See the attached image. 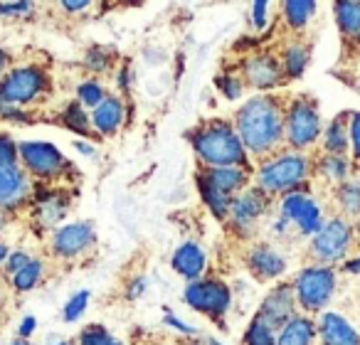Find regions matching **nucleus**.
Here are the masks:
<instances>
[{
    "instance_id": "42",
    "label": "nucleus",
    "mask_w": 360,
    "mask_h": 345,
    "mask_svg": "<svg viewBox=\"0 0 360 345\" xmlns=\"http://www.w3.org/2000/svg\"><path fill=\"white\" fill-rule=\"evenodd\" d=\"M86 65H89L94 72H106V67H109V57H106L104 50H91L89 57H86Z\"/></svg>"
},
{
    "instance_id": "44",
    "label": "nucleus",
    "mask_w": 360,
    "mask_h": 345,
    "mask_svg": "<svg viewBox=\"0 0 360 345\" xmlns=\"http://www.w3.org/2000/svg\"><path fill=\"white\" fill-rule=\"evenodd\" d=\"M89 6H91L89 0H77V3H72V0H65V3H62V8H65V11H70V13H82V11H86Z\"/></svg>"
},
{
    "instance_id": "10",
    "label": "nucleus",
    "mask_w": 360,
    "mask_h": 345,
    "mask_svg": "<svg viewBox=\"0 0 360 345\" xmlns=\"http://www.w3.org/2000/svg\"><path fill=\"white\" fill-rule=\"evenodd\" d=\"M281 217L289 220L306 237L319 235V230L323 227L321 207L309 195H299V193H291V195L284 197V202H281Z\"/></svg>"
},
{
    "instance_id": "50",
    "label": "nucleus",
    "mask_w": 360,
    "mask_h": 345,
    "mask_svg": "<svg viewBox=\"0 0 360 345\" xmlns=\"http://www.w3.org/2000/svg\"><path fill=\"white\" fill-rule=\"evenodd\" d=\"M8 256H11V252H8V247L0 242V264H3V261H8Z\"/></svg>"
},
{
    "instance_id": "6",
    "label": "nucleus",
    "mask_w": 360,
    "mask_h": 345,
    "mask_svg": "<svg viewBox=\"0 0 360 345\" xmlns=\"http://www.w3.org/2000/svg\"><path fill=\"white\" fill-rule=\"evenodd\" d=\"M47 84L50 79L40 67H20L0 82V101L8 106L30 104L42 91H47Z\"/></svg>"
},
{
    "instance_id": "8",
    "label": "nucleus",
    "mask_w": 360,
    "mask_h": 345,
    "mask_svg": "<svg viewBox=\"0 0 360 345\" xmlns=\"http://www.w3.org/2000/svg\"><path fill=\"white\" fill-rule=\"evenodd\" d=\"M350 242H353V227L343 217H335V220L326 222L319 230V235H314L311 242V252H314L316 261H321L323 266L340 261L350 249Z\"/></svg>"
},
{
    "instance_id": "49",
    "label": "nucleus",
    "mask_w": 360,
    "mask_h": 345,
    "mask_svg": "<svg viewBox=\"0 0 360 345\" xmlns=\"http://www.w3.org/2000/svg\"><path fill=\"white\" fill-rule=\"evenodd\" d=\"M6 67H8V52L0 50V77H3V72H6Z\"/></svg>"
},
{
    "instance_id": "52",
    "label": "nucleus",
    "mask_w": 360,
    "mask_h": 345,
    "mask_svg": "<svg viewBox=\"0 0 360 345\" xmlns=\"http://www.w3.org/2000/svg\"><path fill=\"white\" fill-rule=\"evenodd\" d=\"M3 225H6V217L0 215V230H3Z\"/></svg>"
},
{
    "instance_id": "2",
    "label": "nucleus",
    "mask_w": 360,
    "mask_h": 345,
    "mask_svg": "<svg viewBox=\"0 0 360 345\" xmlns=\"http://www.w3.org/2000/svg\"><path fill=\"white\" fill-rule=\"evenodd\" d=\"M193 148L210 168H242L247 160L245 145L227 121H210L202 126L193 136Z\"/></svg>"
},
{
    "instance_id": "11",
    "label": "nucleus",
    "mask_w": 360,
    "mask_h": 345,
    "mask_svg": "<svg viewBox=\"0 0 360 345\" xmlns=\"http://www.w3.org/2000/svg\"><path fill=\"white\" fill-rule=\"evenodd\" d=\"M296 315V294L291 284H279L259 306V315L257 318L264 320L271 330L284 328L291 318Z\"/></svg>"
},
{
    "instance_id": "38",
    "label": "nucleus",
    "mask_w": 360,
    "mask_h": 345,
    "mask_svg": "<svg viewBox=\"0 0 360 345\" xmlns=\"http://www.w3.org/2000/svg\"><path fill=\"white\" fill-rule=\"evenodd\" d=\"M32 3H0V15L3 18H22L32 11Z\"/></svg>"
},
{
    "instance_id": "29",
    "label": "nucleus",
    "mask_w": 360,
    "mask_h": 345,
    "mask_svg": "<svg viewBox=\"0 0 360 345\" xmlns=\"http://www.w3.org/2000/svg\"><path fill=\"white\" fill-rule=\"evenodd\" d=\"M42 271H45V264L37 259H32L25 269H20L15 276H13V284H15L18 291H30L37 286V281L42 279Z\"/></svg>"
},
{
    "instance_id": "31",
    "label": "nucleus",
    "mask_w": 360,
    "mask_h": 345,
    "mask_svg": "<svg viewBox=\"0 0 360 345\" xmlns=\"http://www.w3.org/2000/svg\"><path fill=\"white\" fill-rule=\"evenodd\" d=\"M338 202L348 215H360V183H343L338 188Z\"/></svg>"
},
{
    "instance_id": "33",
    "label": "nucleus",
    "mask_w": 360,
    "mask_h": 345,
    "mask_svg": "<svg viewBox=\"0 0 360 345\" xmlns=\"http://www.w3.org/2000/svg\"><path fill=\"white\" fill-rule=\"evenodd\" d=\"M77 96H79V104L94 106L96 109V106L106 99V91L99 82H84V84L77 86Z\"/></svg>"
},
{
    "instance_id": "37",
    "label": "nucleus",
    "mask_w": 360,
    "mask_h": 345,
    "mask_svg": "<svg viewBox=\"0 0 360 345\" xmlns=\"http://www.w3.org/2000/svg\"><path fill=\"white\" fill-rule=\"evenodd\" d=\"M18 163V145L8 136L0 134V165H15Z\"/></svg>"
},
{
    "instance_id": "47",
    "label": "nucleus",
    "mask_w": 360,
    "mask_h": 345,
    "mask_svg": "<svg viewBox=\"0 0 360 345\" xmlns=\"http://www.w3.org/2000/svg\"><path fill=\"white\" fill-rule=\"evenodd\" d=\"M141 294H143V281H136V284L134 286H131V291H129V296H131V299H139V296Z\"/></svg>"
},
{
    "instance_id": "12",
    "label": "nucleus",
    "mask_w": 360,
    "mask_h": 345,
    "mask_svg": "<svg viewBox=\"0 0 360 345\" xmlns=\"http://www.w3.org/2000/svg\"><path fill=\"white\" fill-rule=\"evenodd\" d=\"M96 235L94 227L89 222H72V225H65L55 232L52 237V249H55L57 256H65V259H72V256H79L94 245Z\"/></svg>"
},
{
    "instance_id": "32",
    "label": "nucleus",
    "mask_w": 360,
    "mask_h": 345,
    "mask_svg": "<svg viewBox=\"0 0 360 345\" xmlns=\"http://www.w3.org/2000/svg\"><path fill=\"white\" fill-rule=\"evenodd\" d=\"M321 173L330 181H345L348 176V160L345 155H323L321 158Z\"/></svg>"
},
{
    "instance_id": "53",
    "label": "nucleus",
    "mask_w": 360,
    "mask_h": 345,
    "mask_svg": "<svg viewBox=\"0 0 360 345\" xmlns=\"http://www.w3.org/2000/svg\"><path fill=\"white\" fill-rule=\"evenodd\" d=\"M55 345H70V343H55Z\"/></svg>"
},
{
    "instance_id": "20",
    "label": "nucleus",
    "mask_w": 360,
    "mask_h": 345,
    "mask_svg": "<svg viewBox=\"0 0 360 345\" xmlns=\"http://www.w3.org/2000/svg\"><path fill=\"white\" fill-rule=\"evenodd\" d=\"M316 338V323L306 315H294L276 335V345H311Z\"/></svg>"
},
{
    "instance_id": "51",
    "label": "nucleus",
    "mask_w": 360,
    "mask_h": 345,
    "mask_svg": "<svg viewBox=\"0 0 360 345\" xmlns=\"http://www.w3.org/2000/svg\"><path fill=\"white\" fill-rule=\"evenodd\" d=\"M13 345H30V343H27V340H22V338H18V340H15V343H13Z\"/></svg>"
},
{
    "instance_id": "36",
    "label": "nucleus",
    "mask_w": 360,
    "mask_h": 345,
    "mask_svg": "<svg viewBox=\"0 0 360 345\" xmlns=\"http://www.w3.org/2000/svg\"><path fill=\"white\" fill-rule=\"evenodd\" d=\"M215 84H217V89L227 96V99H240L242 89H245V86H242V79L235 74H220L215 79Z\"/></svg>"
},
{
    "instance_id": "30",
    "label": "nucleus",
    "mask_w": 360,
    "mask_h": 345,
    "mask_svg": "<svg viewBox=\"0 0 360 345\" xmlns=\"http://www.w3.org/2000/svg\"><path fill=\"white\" fill-rule=\"evenodd\" d=\"M245 345H276V335L264 320L255 318L245 333Z\"/></svg>"
},
{
    "instance_id": "27",
    "label": "nucleus",
    "mask_w": 360,
    "mask_h": 345,
    "mask_svg": "<svg viewBox=\"0 0 360 345\" xmlns=\"http://www.w3.org/2000/svg\"><path fill=\"white\" fill-rule=\"evenodd\" d=\"M316 8L319 6L311 3V0H289V3L281 6V11H284V20L289 22L291 27H304L306 22L314 18Z\"/></svg>"
},
{
    "instance_id": "55",
    "label": "nucleus",
    "mask_w": 360,
    "mask_h": 345,
    "mask_svg": "<svg viewBox=\"0 0 360 345\" xmlns=\"http://www.w3.org/2000/svg\"><path fill=\"white\" fill-rule=\"evenodd\" d=\"M0 104H3V101H0Z\"/></svg>"
},
{
    "instance_id": "7",
    "label": "nucleus",
    "mask_w": 360,
    "mask_h": 345,
    "mask_svg": "<svg viewBox=\"0 0 360 345\" xmlns=\"http://www.w3.org/2000/svg\"><path fill=\"white\" fill-rule=\"evenodd\" d=\"M18 158L22 160L27 173H32V176L40 178V181L60 178V176H65V170L70 168L65 155H62L55 145L40 143V141H25V143L18 145Z\"/></svg>"
},
{
    "instance_id": "9",
    "label": "nucleus",
    "mask_w": 360,
    "mask_h": 345,
    "mask_svg": "<svg viewBox=\"0 0 360 345\" xmlns=\"http://www.w3.org/2000/svg\"><path fill=\"white\" fill-rule=\"evenodd\" d=\"M186 304L193 311H200L212 318H220L227 313L232 304V294L227 289L225 281L220 279H198L191 281V286L186 289Z\"/></svg>"
},
{
    "instance_id": "35",
    "label": "nucleus",
    "mask_w": 360,
    "mask_h": 345,
    "mask_svg": "<svg viewBox=\"0 0 360 345\" xmlns=\"http://www.w3.org/2000/svg\"><path fill=\"white\" fill-rule=\"evenodd\" d=\"M86 304H89V291H79V294L72 296V299L67 301V306H65V320H67V323H75V320L84 313Z\"/></svg>"
},
{
    "instance_id": "1",
    "label": "nucleus",
    "mask_w": 360,
    "mask_h": 345,
    "mask_svg": "<svg viewBox=\"0 0 360 345\" xmlns=\"http://www.w3.org/2000/svg\"><path fill=\"white\" fill-rule=\"evenodd\" d=\"M284 119L286 111L274 96H255L235 114V131L245 150L252 155H266L284 138Z\"/></svg>"
},
{
    "instance_id": "25",
    "label": "nucleus",
    "mask_w": 360,
    "mask_h": 345,
    "mask_svg": "<svg viewBox=\"0 0 360 345\" xmlns=\"http://www.w3.org/2000/svg\"><path fill=\"white\" fill-rule=\"evenodd\" d=\"M350 143V129L345 124V116H338V119L330 121L328 131H326V150L330 155H345Z\"/></svg>"
},
{
    "instance_id": "39",
    "label": "nucleus",
    "mask_w": 360,
    "mask_h": 345,
    "mask_svg": "<svg viewBox=\"0 0 360 345\" xmlns=\"http://www.w3.org/2000/svg\"><path fill=\"white\" fill-rule=\"evenodd\" d=\"M30 261L32 259H30V254H27V252H11V256H8L6 264H8V271H11V274L15 276L18 271L25 269V266L30 264Z\"/></svg>"
},
{
    "instance_id": "5",
    "label": "nucleus",
    "mask_w": 360,
    "mask_h": 345,
    "mask_svg": "<svg viewBox=\"0 0 360 345\" xmlns=\"http://www.w3.org/2000/svg\"><path fill=\"white\" fill-rule=\"evenodd\" d=\"M321 114L319 106L311 99H296L291 101V106L286 109V119H284V131H286V141H289L291 148L304 150L309 145H314L321 136Z\"/></svg>"
},
{
    "instance_id": "4",
    "label": "nucleus",
    "mask_w": 360,
    "mask_h": 345,
    "mask_svg": "<svg viewBox=\"0 0 360 345\" xmlns=\"http://www.w3.org/2000/svg\"><path fill=\"white\" fill-rule=\"evenodd\" d=\"M335 291V271L330 266L316 264L309 269L299 271V276L294 279V294L296 301L301 304V308L309 313H319L326 308Z\"/></svg>"
},
{
    "instance_id": "46",
    "label": "nucleus",
    "mask_w": 360,
    "mask_h": 345,
    "mask_svg": "<svg viewBox=\"0 0 360 345\" xmlns=\"http://www.w3.org/2000/svg\"><path fill=\"white\" fill-rule=\"evenodd\" d=\"M345 271H348V274H360V254L355 256V259L345 261Z\"/></svg>"
},
{
    "instance_id": "24",
    "label": "nucleus",
    "mask_w": 360,
    "mask_h": 345,
    "mask_svg": "<svg viewBox=\"0 0 360 345\" xmlns=\"http://www.w3.org/2000/svg\"><path fill=\"white\" fill-rule=\"evenodd\" d=\"M335 22L348 37H360V3H335Z\"/></svg>"
},
{
    "instance_id": "22",
    "label": "nucleus",
    "mask_w": 360,
    "mask_h": 345,
    "mask_svg": "<svg viewBox=\"0 0 360 345\" xmlns=\"http://www.w3.org/2000/svg\"><path fill=\"white\" fill-rule=\"evenodd\" d=\"M198 188H200V195H202V200H205V205L210 207L212 215H215L217 220H225V217H230V205H232L230 195H225V193H220L217 188H212L202 173L198 176Z\"/></svg>"
},
{
    "instance_id": "48",
    "label": "nucleus",
    "mask_w": 360,
    "mask_h": 345,
    "mask_svg": "<svg viewBox=\"0 0 360 345\" xmlns=\"http://www.w3.org/2000/svg\"><path fill=\"white\" fill-rule=\"evenodd\" d=\"M75 148L79 150V153H84V155H94V148H91V145H86L84 141H77Z\"/></svg>"
},
{
    "instance_id": "28",
    "label": "nucleus",
    "mask_w": 360,
    "mask_h": 345,
    "mask_svg": "<svg viewBox=\"0 0 360 345\" xmlns=\"http://www.w3.org/2000/svg\"><path fill=\"white\" fill-rule=\"evenodd\" d=\"M62 121H65L67 129L75 131V134H79V136L91 134V119L84 114V109H82L79 101H75V104L67 106L65 114H62Z\"/></svg>"
},
{
    "instance_id": "45",
    "label": "nucleus",
    "mask_w": 360,
    "mask_h": 345,
    "mask_svg": "<svg viewBox=\"0 0 360 345\" xmlns=\"http://www.w3.org/2000/svg\"><path fill=\"white\" fill-rule=\"evenodd\" d=\"M165 320H168V323L170 325H173V328L175 330H180V333H195V328H191V325H186V323H183V320H178V318H175V315H165Z\"/></svg>"
},
{
    "instance_id": "17",
    "label": "nucleus",
    "mask_w": 360,
    "mask_h": 345,
    "mask_svg": "<svg viewBox=\"0 0 360 345\" xmlns=\"http://www.w3.org/2000/svg\"><path fill=\"white\" fill-rule=\"evenodd\" d=\"M323 345H360V335L340 313H323L319 320Z\"/></svg>"
},
{
    "instance_id": "3",
    "label": "nucleus",
    "mask_w": 360,
    "mask_h": 345,
    "mask_svg": "<svg viewBox=\"0 0 360 345\" xmlns=\"http://www.w3.org/2000/svg\"><path fill=\"white\" fill-rule=\"evenodd\" d=\"M311 163L301 153H284L281 158H271L257 173V185L264 193H289L299 188L309 178Z\"/></svg>"
},
{
    "instance_id": "16",
    "label": "nucleus",
    "mask_w": 360,
    "mask_h": 345,
    "mask_svg": "<svg viewBox=\"0 0 360 345\" xmlns=\"http://www.w3.org/2000/svg\"><path fill=\"white\" fill-rule=\"evenodd\" d=\"M247 266H250V271L259 281L279 279V276L286 271L284 256H281L276 249H271V247H266V245H257L255 249L247 254Z\"/></svg>"
},
{
    "instance_id": "23",
    "label": "nucleus",
    "mask_w": 360,
    "mask_h": 345,
    "mask_svg": "<svg viewBox=\"0 0 360 345\" xmlns=\"http://www.w3.org/2000/svg\"><path fill=\"white\" fill-rule=\"evenodd\" d=\"M62 193H55V195H47V197H42L40 202H37V207H35V220H37V225H42V227H52V225H57V222L65 217V212H67V202L62 200Z\"/></svg>"
},
{
    "instance_id": "26",
    "label": "nucleus",
    "mask_w": 360,
    "mask_h": 345,
    "mask_svg": "<svg viewBox=\"0 0 360 345\" xmlns=\"http://www.w3.org/2000/svg\"><path fill=\"white\" fill-rule=\"evenodd\" d=\"M309 55H311V50L306 45H301V42H294V45L286 47V52H284V74L289 77V79H296V77L304 74L306 65H309Z\"/></svg>"
},
{
    "instance_id": "13",
    "label": "nucleus",
    "mask_w": 360,
    "mask_h": 345,
    "mask_svg": "<svg viewBox=\"0 0 360 345\" xmlns=\"http://www.w3.org/2000/svg\"><path fill=\"white\" fill-rule=\"evenodd\" d=\"M30 178L22 168L15 165H0V210H13L22 205L30 195Z\"/></svg>"
},
{
    "instance_id": "41",
    "label": "nucleus",
    "mask_w": 360,
    "mask_h": 345,
    "mask_svg": "<svg viewBox=\"0 0 360 345\" xmlns=\"http://www.w3.org/2000/svg\"><path fill=\"white\" fill-rule=\"evenodd\" d=\"M350 145H353L355 160H360V114L350 116Z\"/></svg>"
},
{
    "instance_id": "15",
    "label": "nucleus",
    "mask_w": 360,
    "mask_h": 345,
    "mask_svg": "<svg viewBox=\"0 0 360 345\" xmlns=\"http://www.w3.org/2000/svg\"><path fill=\"white\" fill-rule=\"evenodd\" d=\"M245 77L255 89H271L284 79V67L274 55H252L245 62Z\"/></svg>"
},
{
    "instance_id": "43",
    "label": "nucleus",
    "mask_w": 360,
    "mask_h": 345,
    "mask_svg": "<svg viewBox=\"0 0 360 345\" xmlns=\"http://www.w3.org/2000/svg\"><path fill=\"white\" fill-rule=\"evenodd\" d=\"M35 325H37V320L32 318V315H25V318H22V323H20V338L22 340L30 338L32 330H35Z\"/></svg>"
},
{
    "instance_id": "40",
    "label": "nucleus",
    "mask_w": 360,
    "mask_h": 345,
    "mask_svg": "<svg viewBox=\"0 0 360 345\" xmlns=\"http://www.w3.org/2000/svg\"><path fill=\"white\" fill-rule=\"evenodd\" d=\"M266 13H269V3H264V0H257L255 6H252V25H255L257 30H264Z\"/></svg>"
},
{
    "instance_id": "19",
    "label": "nucleus",
    "mask_w": 360,
    "mask_h": 345,
    "mask_svg": "<svg viewBox=\"0 0 360 345\" xmlns=\"http://www.w3.org/2000/svg\"><path fill=\"white\" fill-rule=\"evenodd\" d=\"M121 121H124V101H121L119 96H106L94 109V114H91V126H94V131H99V134H104V136L116 134Z\"/></svg>"
},
{
    "instance_id": "18",
    "label": "nucleus",
    "mask_w": 360,
    "mask_h": 345,
    "mask_svg": "<svg viewBox=\"0 0 360 345\" xmlns=\"http://www.w3.org/2000/svg\"><path fill=\"white\" fill-rule=\"evenodd\" d=\"M170 264H173V269L178 271L180 276H186V279H191V281H198L207 264L205 249H202L200 245H195V242H186V245H180L178 249H175Z\"/></svg>"
},
{
    "instance_id": "14",
    "label": "nucleus",
    "mask_w": 360,
    "mask_h": 345,
    "mask_svg": "<svg viewBox=\"0 0 360 345\" xmlns=\"http://www.w3.org/2000/svg\"><path fill=\"white\" fill-rule=\"evenodd\" d=\"M266 205H269L266 193L259 190V188H252V190H245L237 197H232L230 217L237 227H252L257 220L264 217Z\"/></svg>"
},
{
    "instance_id": "34",
    "label": "nucleus",
    "mask_w": 360,
    "mask_h": 345,
    "mask_svg": "<svg viewBox=\"0 0 360 345\" xmlns=\"http://www.w3.org/2000/svg\"><path fill=\"white\" fill-rule=\"evenodd\" d=\"M79 345H114V340H111L109 330L104 325H89V328L82 330Z\"/></svg>"
},
{
    "instance_id": "54",
    "label": "nucleus",
    "mask_w": 360,
    "mask_h": 345,
    "mask_svg": "<svg viewBox=\"0 0 360 345\" xmlns=\"http://www.w3.org/2000/svg\"><path fill=\"white\" fill-rule=\"evenodd\" d=\"M114 345H119V343H114Z\"/></svg>"
},
{
    "instance_id": "21",
    "label": "nucleus",
    "mask_w": 360,
    "mask_h": 345,
    "mask_svg": "<svg viewBox=\"0 0 360 345\" xmlns=\"http://www.w3.org/2000/svg\"><path fill=\"white\" fill-rule=\"evenodd\" d=\"M202 176L207 178L212 188L232 197V193H240L247 183V173L242 168H207Z\"/></svg>"
}]
</instances>
